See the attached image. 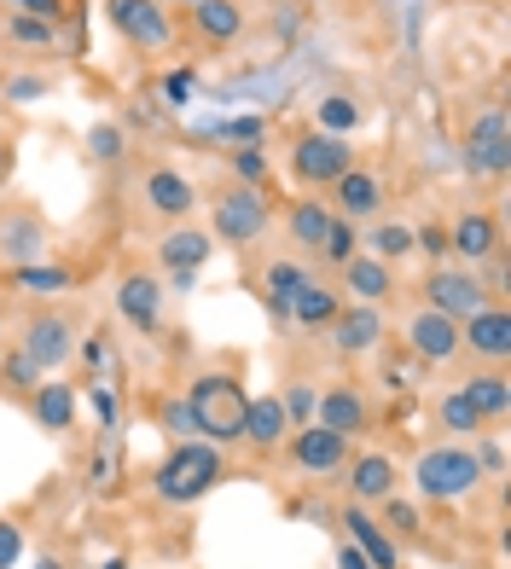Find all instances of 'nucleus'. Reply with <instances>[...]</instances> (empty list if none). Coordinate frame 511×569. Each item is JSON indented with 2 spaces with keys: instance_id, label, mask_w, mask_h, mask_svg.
<instances>
[{
  "instance_id": "1",
  "label": "nucleus",
  "mask_w": 511,
  "mask_h": 569,
  "mask_svg": "<svg viewBox=\"0 0 511 569\" xmlns=\"http://www.w3.org/2000/svg\"><path fill=\"white\" fill-rule=\"evenodd\" d=\"M187 407H192V425H198V436H203L210 448H221V442H244V407H250V396H244V383H239V378H227V372H203V378H192Z\"/></svg>"
},
{
  "instance_id": "2",
  "label": "nucleus",
  "mask_w": 511,
  "mask_h": 569,
  "mask_svg": "<svg viewBox=\"0 0 511 569\" xmlns=\"http://www.w3.org/2000/svg\"><path fill=\"white\" fill-rule=\"evenodd\" d=\"M221 482V453L203 442V436H192V442H181L163 465H158V477H151V488L169 500V506H192L203 500L210 488Z\"/></svg>"
},
{
  "instance_id": "3",
  "label": "nucleus",
  "mask_w": 511,
  "mask_h": 569,
  "mask_svg": "<svg viewBox=\"0 0 511 569\" xmlns=\"http://www.w3.org/2000/svg\"><path fill=\"white\" fill-rule=\"evenodd\" d=\"M413 482H419L424 500H465V495H477V482H482L477 448H430V453H419Z\"/></svg>"
},
{
  "instance_id": "4",
  "label": "nucleus",
  "mask_w": 511,
  "mask_h": 569,
  "mask_svg": "<svg viewBox=\"0 0 511 569\" xmlns=\"http://www.w3.org/2000/svg\"><path fill=\"white\" fill-rule=\"evenodd\" d=\"M354 169V146L343 140V134H302L297 146H291V174L302 180V187H331L338 174H349Z\"/></svg>"
},
{
  "instance_id": "5",
  "label": "nucleus",
  "mask_w": 511,
  "mask_h": 569,
  "mask_svg": "<svg viewBox=\"0 0 511 569\" xmlns=\"http://www.w3.org/2000/svg\"><path fill=\"white\" fill-rule=\"evenodd\" d=\"M106 18L128 47H140V53H163L174 41V23L158 0H106Z\"/></svg>"
},
{
  "instance_id": "6",
  "label": "nucleus",
  "mask_w": 511,
  "mask_h": 569,
  "mask_svg": "<svg viewBox=\"0 0 511 569\" xmlns=\"http://www.w3.org/2000/svg\"><path fill=\"white\" fill-rule=\"evenodd\" d=\"M424 302L437 308V315H448V320L465 326L471 315H482V308H489V284H482L471 268H437V273L424 279Z\"/></svg>"
},
{
  "instance_id": "7",
  "label": "nucleus",
  "mask_w": 511,
  "mask_h": 569,
  "mask_svg": "<svg viewBox=\"0 0 511 569\" xmlns=\"http://www.w3.org/2000/svg\"><path fill=\"white\" fill-rule=\"evenodd\" d=\"M465 169L471 174H505L511 169V122H505V106H489V111L471 117Z\"/></svg>"
},
{
  "instance_id": "8",
  "label": "nucleus",
  "mask_w": 511,
  "mask_h": 569,
  "mask_svg": "<svg viewBox=\"0 0 511 569\" xmlns=\"http://www.w3.org/2000/svg\"><path fill=\"white\" fill-rule=\"evenodd\" d=\"M262 227H268V203H262V192L239 187V192H227V198L216 203V232H210V239L244 250V244L262 239Z\"/></svg>"
},
{
  "instance_id": "9",
  "label": "nucleus",
  "mask_w": 511,
  "mask_h": 569,
  "mask_svg": "<svg viewBox=\"0 0 511 569\" xmlns=\"http://www.w3.org/2000/svg\"><path fill=\"white\" fill-rule=\"evenodd\" d=\"M291 465L302 477H331V471H343L349 465V436L338 430H325V425H302L291 436Z\"/></svg>"
},
{
  "instance_id": "10",
  "label": "nucleus",
  "mask_w": 511,
  "mask_h": 569,
  "mask_svg": "<svg viewBox=\"0 0 511 569\" xmlns=\"http://www.w3.org/2000/svg\"><path fill=\"white\" fill-rule=\"evenodd\" d=\"M18 355H30L41 372L64 367V360L76 355V331H70V320H59V315H30V320H23V349H18Z\"/></svg>"
},
{
  "instance_id": "11",
  "label": "nucleus",
  "mask_w": 511,
  "mask_h": 569,
  "mask_svg": "<svg viewBox=\"0 0 511 569\" xmlns=\"http://www.w3.org/2000/svg\"><path fill=\"white\" fill-rule=\"evenodd\" d=\"M407 349H413L419 360H430V367H437V360H453L459 349V320H448V315H437V308H419L413 320H407Z\"/></svg>"
},
{
  "instance_id": "12",
  "label": "nucleus",
  "mask_w": 511,
  "mask_h": 569,
  "mask_svg": "<svg viewBox=\"0 0 511 569\" xmlns=\"http://www.w3.org/2000/svg\"><path fill=\"white\" fill-rule=\"evenodd\" d=\"M343 529H349V547L361 552L372 569H401V547H395L390 535H383L378 517H367V506H361V500H354V506L343 511Z\"/></svg>"
},
{
  "instance_id": "13",
  "label": "nucleus",
  "mask_w": 511,
  "mask_h": 569,
  "mask_svg": "<svg viewBox=\"0 0 511 569\" xmlns=\"http://www.w3.org/2000/svg\"><path fill=\"white\" fill-rule=\"evenodd\" d=\"M117 308H122V320L134 331H158V320H163V284L151 273H122Z\"/></svg>"
},
{
  "instance_id": "14",
  "label": "nucleus",
  "mask_w": 511,
  "mask_h": 569,
  "mask_svg": "<svg viewBox=\"0 0 511 569\" xmlns=\"http://www.w3.org/2000/svg\"><path fill=\"white\" fill-rule=\"evenodd\" d=\"M41 250H47V221L36 210H12L7 221H0V262H41Z\"/></svg>"
},
{
  "instance_id": "15",
  "label": "nucleus",
  "mask_w": 511,
  "mask_h": 569,
  "mask_svg": "<svg viewBox=\"0 0 511 569\" xmlns=\"http://www.w3.org/2000/svg\"><path fill=\"white\" fill-rule=\"evenodd\" d=\"M331 343L338 355H367L383 343V315L378 302H361V308H338V320H331Z\"/></svg>"
},
{
  "instance_id": "16",
  "label": "nucleus",
  "mask_w": 511,
  "mask_h": 569,
  "mask_svg": "<svg viewBox=\"0 0 511 569\" xmlns=\"http://www.w3.org/2000/svg\"><path fill=\"white\" fill-rule=\"evenodd\" d=\"M331 192H338V216L343 221H372L383 210V180L372 169H349L331 180Z\"/></svg>"
},
{
  "instance_id": "17",
  "label": "nucleus",
  "mask_w": 511,
  "mask_h": 569,
  "mask_svg": "<svg viewBox=\"0 0 511 569\" xmlns=\"http://www.w3.org/2000/svg\"><path fill=\"white\" fill-rule=\"evenodd\" d=\"M459 343H471V355H482V360H505L511 355V315L489 302L482 315H471L459 326Z\"/></svg>"
},
{
  "instance_id": "18",
  "label": "nucleus",
  "mask_w": 511,
  "mask_h": 569,
  "mask_svg": "<svg viewBox=\"0 0 511 569\" xmlns=\"http://www.w3.org/2000/svg\"><path fill=\"white\" fill-rule=\"evenodd\" d=\"M314 425L338 430V436H361L372 425L367 396L361 390H325V396H314Z\"/></svg>"
},
{
  "instance_id": "19",
  "label": "nucleus",
  "mask_w": 511,
  "mask_h": 569,
  "mask_svg": "<svg viewBox=\"0 0 511 569\" xmlns=\"http://www.w3.org/2000/svg\"><path fill=\"white\" fill-rule=\"evenodd\" d=\"M448 250H459L465 256V268H477V262H489V256L500 250V221L494 216H459L453 227H448Z\"/></svg>"
},
{
  "instance_id": "20",
  "label": "nucleus",
  "mask_w": 511,
  "mask_h": 569,
  "mask_svg": "<svg viewBox=\"0 0 511 569\" xmlns=\"http://www.w3.org/2000/svg\"><path fill=\"white\" fill-rule=\"evenodd\" d=\"M395 459L390 453H361L349 465V495L361 500V506H372V500H390L395 495Z\"/></svg>"
},
{
  "instance_id": "21",
  "label": "nucleus",
  "mask_w": 511,
  "mask_h": 569,
  "mask_svg": "<svg viewBox=\"0 0 511 569\" xmlns=\"http://www.w3.org/2000/svg\"><path fill=\"white\" fill-rule=\"evenodd\" d=\"M146 203L158 216H169V221H181V216H192V203H198V187L187 174H174V169H151L146 174Z\"/></svg>"
},
{
  "instance_id": "22",
  "label": "nucleus",
  "mask_w": 511,
  "mask_h": 569,
  "mask_svg": "<svg viewBox=\"0 0 511 569\" xmlns=\"http://www.w3.org/2000/svg\"><path fill=\"white\" fill-rule=\"evenodd\" d=\"M338 291H331L325 279H302V291H297V302H291V320L302 326V331H331V320H338Z\"/></svg>"
},
{
  "instance_id": "23",
  "label": "nucleus",
  "mask_w": 511,
  "mask_h": 569,
  "mask_svg": "<svg viewBox=\"0 0 511 569\" xmlns=\"http://www.w3.org/2000/svg\"><path fill=\"white\" fill-rule=\"evenodd\" d=\"M285 401H279V396H255L250 407H244V442L250 448H279V442H285Z\"/></svg>"
},
{
  "instance_id": "24",
  "label": "nucleus",
  "mask_w": 511,
  "mask_h": 569,
  "mask_svg": "<svg viewBox=\"0 0 511 569\" xmlns=\"http://www.w3.org/2000/svg\"><path fill=\"white\" fill-rule=\"evenodd\" d=\"M30 412H36V425H47V430H70L76 425V390L59 383V378H41L30 390Z\"/></svg>"
},
{
  "instance_id": "25",
  "label": "nucleus",
  "mask_w": 511,
  "mask_h": 569,
  "mask_svg": "<svg viewBox=\"0 0 511 569\" xmlns=\"http://www.w3.org/2000/svg\"><path fill=\"white\" fill-rule=\"evenodd\" d=\"M210 250H216V239H210V232H198V227H174L169 232V239L158 244V262L163 268H203V262H210Z\"/></svg>"
},
{
  "instance_id": "26",
  "label": "nucleus",
  "mask_w": 511,
  "mask_h": 569,
  "mask_svg": "<svg viewBox=\"0 0 511 569\" xmlns=\"http://www.w3.org/2000/svg\"><path fill=\"white\" fill-rule=\"evenodd\" d=\"M343 284L361 302H383L395 291V279H390V262H378V256H349L343 262Z\"/></svg>"
},
{
  "instance_id": "27",
  "label": "nucleus",
  "mask_w": 511,
  "mask_h": 569,
  "mask_svg": "<svg viewBox=\"0 0 511 569\" xmlns=\"http://www.w3.org/2000/svg\"><path fill=\"white\" fill-rule=\"evenodd\" d=\"M331 221H338V210H325V203H314V198L291 203V216H285L291 239H297L302 250H325V239H331Z\"/></svg>"
},
{
  "instance_id": "28",
  "label": "nucleus",
  "mask_w": 511,
  "mask_h": 569,
  "mask_svg": "<svg viewBox=\"0 0 511 569\" xmlns=\"http://www.w3.org/2000/svg\"><path fill=\"white\" fill-rule=\"evenodd\" d=\"M192 23H198L210 41H239L244 7H239V0H192Z\"/></svg>"
},
{
  "instance_id": "29",
  "label": "nucleus",
  "mask_w": 511,
  "mask_h": 569,
  "mask_svg": "<svg viewBox=\"0 0 511 569\" xmlns=\"http://www.w3.org/2000/svg\"><path fill=\"white\" fill-rule=\"evenodd\" d=\"M302 279H309V268H297V262H273V268L262 273V284H268V308H273V320H279V326L291 320V302H297V291H302Z\"/></svg>"
},
{
  "instance_id": "30",
  "label": "nucleus",
  "mask_w": 511,
  "mask_h": 569,
  "mask_svg": "<svg viewBox=\"0 0 511 569\" xmlns=\"http://www.w3.org/2000/svg\"><path fill=\"white\" fill-rule=\"evenodd\" d=\"M459 396H465V401L482 412V419H505V407H511V383H505L500 372H489V378H471Z\"/></svg>"
},
{
  "instance_id": "31",
  "label": "nucleus",
  "mask_w": 511,
  "mask_h": 569,
  "mask_svg": "<svg viewBox=\"0 0 511 569\" xmlns=\"http://www.w3.org/2000/svg\"><path fill=\"white\" fill-rule=\"evenodd\" d=\"M18 273V291H30V297H59V291H70V268H59V262H23V268H12Z\"/></svg>"
},
{
  "instance_id": "32",
  "label": "nucleus",
  "mask_w": 511,
  "mask_h": 569,
  "mask_svg": "<svg viewBox=\"0 0 511 569\" xmlns=\"http://www.w3.org/2000/svg\"><path fill=\"white\" fill-rule=\"evenodd\" d=\"M367 250L378 256V262H401L407 250H413V227H401V221H378L367 232Z\"/></svg>"
},
{
  "instance_id": "33",
  "label": "nucleus",
  "mask_w": 511,
  "mask_h": 569,
  "mask_svg": "<svg viewBox=\"0 0 511 569\" xmlns=\"http://www.w3.org/2000/svg\"><path fill=\"white\" fill-rule=\"evenodd\" d=\"M437 419H442V430H448V436H477L482 425H489V419H482V412H477L465 396H459V390H453V396H442Z\"/></svg>"
},
{
  "instance_id": "34",
  "label": "nucleus",
  "mask_w": 511,
  "mask_h": 569,
  "mask_svg": "<svg viewBox=\"0 0 511 569\" xmlns=\"http://www.w3.org/2000/svg\"><path fill=\"white\" fill-rule=\"evenodd\" d=\"M361 128V111H354V99H343V93H331V99H320V134H354Z\"/></svg>"
},
{
  "instance_id": "35",
  "label": "nucleus",
  "mask_w": 511,
  "mask_h": 569,
  "mask_svg": "<svg viewBox=\"0 0 511 569\" xmlns=\"http://www.w3.org/2000/svg\"><path fill=\"white\" fill-rule=\"evenodd\" d=\"M383 535H390V540H413L419 535V511L390 495V500H383Z\"/></svg>"
},
{
  "instance_id": "36",
  "label": "nucleus",
  "mask_w": 511,
  "mask_h": 569,
  "mask_svg": "<svg viewBox=\"0 0 511 569\" xmlns=\"http://www.w3.org/2000/svg\"><path fill=\"white\" fill-rule=\"evenodd\" d=\"M7 36L23 41V47H53V23H41V18H7Z\"/></svg>"
},
{
  "instance_id": "37",
  "label": "nucleus",
  "mask_w": 511,
  "mask_h": 569,
  "mask_svg": "<svg viewBox=\"0 0 511 569\" xmlns=\"http://www.w3.org/2000/svg\"><path fill=\"white\" fill-rule=\"evenodd\" d=\"M88 151H93V163H117L122 151H128V146H122V128H111V122H99L93 134H88Z\"/></svg>"
},
{
  "instance_id": "38",
  "label": "nucleus",
  "mask_w": 511,
  "mask_h": 569,
  "mask_svg": "<svg viewBox=\"0 0 511 569\" xmlns=\"http://www.w3.org/2000/svg\"><path fill=\"white\" fill-rule=\"evenodd\" d=\"M163 430H169V436H181V442H192V436H198V425H192V407H187V396L163 401Z\"/></svg>"
},
{
  "instance_id": "39",
  "label": "nucleus",
  "mask_w": 511,
  "mask_h": 569,
  "mask_svg": "<svg viewBox=\"0 0 511 569\" xmlns=\"http://www.w3.org/2000/svg\"><path fill=\"white\" fill-rule=\"evenodd\" d=\"M7 383H12V390H23V396H30L36 383H41V367H36L30 355H7Z\"/></svg>"
},
{
  "instance_id": "40",
  "label": "nucleus",
  "mask_w": 511,
  "mask_h": 569,
  "mask_svg": "<svg viewBox=\"0 0 511 569\" xmlns=\"http://www.w3.org/2000/svg\"><path fill=\"white\" fill-rule=\"evenodd\" d=\"M320 256H325V262H349V256H354V227H349L343 216L331 221V239H325V250H320Z\"/></svg>"
},
{
  "instance_id": "41",
  "label": "nucleus",
  "mask_w": 511,
  "mask_h": 569,
  "mask_svg": "<svg viewBox=\"0 0 511 569\" xmlns=\"http://www.w3.org/2000/svg\"><path fill=\"white\" fill-rule=\"evenodd\" d=\"M41 93H47V76H12V82H7L12 106H30V99H41Z\"/></svg>"
},
{
  "instance_id": "42",
  "label": "nucleus",
  "mask_w": 511,
  "mask_h": 569,
  "mask_svg": "<svg viewBox=\"0 0 511 569\" xmlns=\"http://www.w3.org/2000/svg\"><path fill=\"white\" fill-rule=\"evenodd\" d=\"M285 401V419L291 425H314V390H291V396H279Z\"/></svg>"
},
{
  "instance_id": "43",
  "label": "nucleus",
  "mask_w": 511,
  "mask_h": 569,
  "mask_svg": "<svg viewBox=\"0 0 511 569\" xmlns=\"http://www.w3.org/2000/svg\"><path fill=\"white\" fill-rule=\"evenodd\" d=\"M23 558V529L18 523H0V569H12Z\"/></svg>"
},
{
  "instance_id": "44",
  "label": "nucleus",
  "mask_w": 511,
  "mask_h": 569,
  "mask_svg": "<svg viewBox=\"0 0 511 569\" xmlns=\"http://www.w3.org/2000/svg\"><path fill=\"white\" fill-rule=\"evenodd\" d=\"M23 18H41V23H59L64 18V0H12Z\"/></svg>"
},
{
  "instance_id": "45",
  "label": "nucleus",
  "mask_w": 511,
  "mask_h": 569,
  "mask_svg": "<svg viewBox=\"0 0 511 569\" xmlns=\"http://www.w3.org/2000/svg\"><path fill=\"white\" fill-rule=\"evenodd\" d=\"M192 88H198V76H192V70H169V82H163L169 106H187V99H192Z\"/></svg>"
},
{
  "instance_id": "46",
  "label": "nucleus",
  "mask_w": 511,
  "mask_h": 569,
  "mask_svg": "<svg viewBox=\"0 0 511 569\" xmlns=\"http://www.w3.org/2000/svg\"><path fill=\"white\" fill-rule=\"evenodd\" d=\"M88 401H93V412H99V425H106V430H111V425H117V396H111V390H106V383H99V378H93V396H88Z\"/></svg>"
},
{
  "instance_id": "47",
  "label": "nucleus",
  "mask_w": 511,
  "mask_h": 569,
  "mask_svg": "<svg viewBox=\"0 0 511 569\" xmlns=\"http://www.w3.org/2000/svg\"><path fill=\"white\" fill-rule=\"evenodd\" d=\"M413 250L442 256V250H448V227H424V232H413Z\"/></svg>"
},
{
  "instance_id": "48",
  "label": "nucleus",
  "mask_w": 511,
  "mask_h": 569,
  "mask_svg": "<svg viewBox=\"0 0 511 569\" xmlns=\"http://www.w3.org/2000/svg\"><path fill=\"white\" fill-rule=\"evenodd\" d=\"M233 169H239L244 180H262V174H268V163H262V151H255V146H244V151H239Z\"/></svg>"
},
{
  "instance_id": "49",
  "label": "nucleus",
  "mask_w": 511,
  "mask_h": 569,
  "mask_svg": "<svg viewBox=\"0 0 511 569\" xmlns=\"http://www.w3.org/2000/svg\"><path fill=\"white\" fill-rule=\"evenodd\" d=\"M221 134H227V140H244V146H255V140H262V122H255V117H239V122H227Z\"/></svg>"
},
{
  "instance_id": "50",
  "label": "nucleus",
  "mask_w": 511,
  "mask_h": 569,
  "mask_svg": "<svg viewBox=\"0 0 511 569\" xmlns=\"http://www.w3.org/2000/svg\"><path fill=\"white\" fill-rule=\"evenodd\" d=\"M477 465H482V477H489V471L500 477V471H505V448H500V442H489V448L477 453Z\"/></svg>"
},
{
  "instance_id": "51",
  "label": "nucleus",
  "mask_w": 511,
  "mask_h": 569,
  "mask_svg": "<svg viewBox=\"0 0 511 569\" xmlns=\"http://www.w3.org/2000/svg\"><path fill=\"white\" fill-rule=\"evenodd\" d=\"M192 284H198L192 268H169V291H192Z\"/></svg>"
},
{
  "instance_id": "52",
  "label": "nucleus",
  "mask_w": 511,
  "mask_h": 569,
  "mask_svg": "<svg viewBox=\"0 0 511 569\" xmlns=\"http://www.w3.org/2000/svg\"><path fill=\"white\" fill-rule=\"evenodd\" d=\"M338 563H343V569H372V563H367L361 552H354V547H343V552H338Z\"/></svg>"
},
{
  "instance_id": "53",
  "label": "nucleus",
  "mask_w": 511,
  "mask_h": 569,
  "mask_svg": "<svg viewBox=\"0 0 511 569\" xmlns=\"http://www.w3.org/2000/svg\"><path fill=\"white\" fill-rule=\"evenodd\" d=\"M7 174H12V146L0 140V180H7Z\"/></svg>"
},
{
  "instance_id": "54",
  "label": "nucleus",
  "mask_w": 511,
  "mask_h": 569,
  "mask_svg": "<svg viewBox=\"0 0 511 569\" xmlns=\"http://www.w3.org/2000/svg\"><path fill=\"white\" fill-rule=\"evenodd\" d=\"M36 569H64V563H59V558H47V563H36Z\"/></svg>"
},
{
  "instance_id": "55",
  "label": "nucleus",
  "mask_w": 511,
  "mask_h": 569,
  "mask_svg": "<svg viewBox=\"0 0 511 569\" xmlns=\"http://www.w3.org/2000/svg\"><path fill=\"white\" fill-rule=\"evenodd\" d=\"M106 569H128V563H122V558H111V563H106Z\"/></svg>"
}]
</instances>
